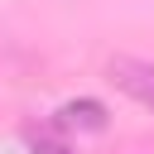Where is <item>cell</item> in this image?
<instances>
[{"mask_svg": "<svg viewBox=\"0 0 154 154\" xmlns=\"http://www.w3.org/2000/svg\"><path fill=\"white\" fill-rule=\"evenodd\" d=\"M111 82L125 91V96H135L140 106H149L154 111V63H140V58H111Z\"/></svg>", "mask_w": 154, "mask_h": 154, "instance_id": "cell-1", "label": "cell"}, {"mask_svg": "<svg viewBox=\"0 0 154 154\" xmlns=\"http://www.w3.org/2000/svg\"><path fill=\"white\" fill-rule=\"evenodd\" d=\"M58 125H63V130H106V106L91 101V96L67 101V106L58 111Z\"/></svg>", "mask_w": 154, "mask_h": 154, "instance_id": "cell-2", "label": "cell"}, {"mask_svg": "<svg viewBox=\"0 0 154 154\" xmlns=\"http://www.w3.org/2000/svg\"><path fill=\"white\" fill-rule=\"evenodd\" d=\"M29 149H34V154H72L63 140H53V135H43V130H29Z\"/></svg>", "mask_w": 154, "mask_h": 154, "instance_id": "cell-3", "label": "cell"}]
</instances>
